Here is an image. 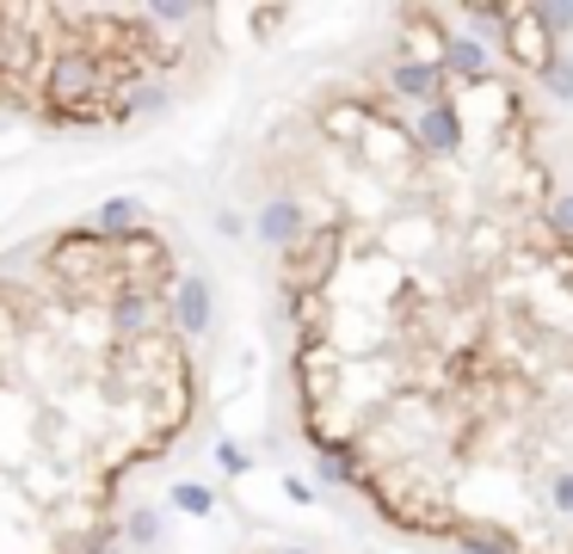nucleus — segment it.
Returning a JSON list of instances; mask_svg holds the SVG:
<instances>
[{
    "label": "nucleus",
    "mask_w": 573,
    "mask_h": 554,
    "mask_svg": "<svg viewBox=\"0 0 573 554\" xmlns=\"http://www.w3.org/2000/svg\"><path fill=\"white\" fill-rule=\"evenodd\" d=\"M106 327H111V339L118 345H155V339H167V303H155V296H142V290H118L106 303Z\"/></svg>",
    "instance_id": "obj_1"
},
{
    "label": "nucleus",
    "mask_w": 573,
    "mask_h": 554,
    "mask_svg": "<svg viewBox=\"0 0 573 554\" xmlns=\"http://www.w3.org/2000/svg\"><path fill=\"white\" fill-rule=\"evenodd\" d=\"M383 87L395 92V99H407V106H419V111L438 106V99H451V80H444V68L432 62V56H407V50L388 62Z\"/></svg>",
    "instance_id": "obj_2"
},
{
    "label": "nucleus",
    "mask_w": 573,
    "mask_h": 554,
    "mask_svg": "<svg viewBox=\"0 0 573 554\" xmlns=\"http://www.w3.org/2000/svg\"><path fill=\"white\" fill-rule=\"evenodd\" d=\"M216 320V290H210V277L191 271L179 277L174 290H167V327H174V339H204Z\"/></svg>",
    "instance_id": "obj_3"
},
{
    "label": "nucleus",
    "mask_w": 573,
    "mask_h": 554,
    "mask_svg": "<svg viewBox=\"0 0 573 554\" xmlns=\"http://www.w3.org/2000/svg\"><path fill=\"white\" fill-rule=\"evenodd\" d=\"M254 235L266 240L271 253H290L296 240L308 235V216H303V204H296V191H271L266 204L254 210Z\"/></svg>",
    "instance_id": "obj_4"
},
{
    "label": "nucleus",
    "mask_w": 573,
    "mask_h": 554,
    "mask_svg": "<svg viewBox=\"0 0 573 554\" xmlns=\"http://www.w3.org/2000/svg\"><path fill=\"white\" fill-rule=\"evenodd\" d=\"M414 142L426 148V155H438V160L463 155V142H468V130H463V111H456L451 99H438V106H426V111L414 118Z\"/></svg>",
    "instance_id": "obj_5"
},
{
    "label": "nucleus",
    "mask_w": 573,
    "mask_h": 554,
    "mask_svg": "<svg viewBox=\"0 0 573 554\" xmlns=\"http://www.w3.org/2000/svg\"><path fill=\"white\" fill-rule=\"evenodd\" d=\"M432 62L444 68V80H487V68H494V50H487L481 38H468V31H444Z\"/></svg>",
    "instance_id": "obj_6"
},
{
    "label": "nucleus",
    "mask_w": 573,
    "mask_h": 554,
    "mask_svg": "<svg viewBox=\"0 0 573 554\" xmlns=\"http://www.w3.org/2000/svg\"><path fill=\"white\" fill-rule=\"evenodd\" d=\"M155 111H167V80H155V75H130L118 92H111L106 123H136V118H155Z\"/></svg>",
    "instance_id": "obj_7"
},
{
    "label": "nucleus",
    "mask_w": 573,
    "mask_h": 554,
    "mask_svg": "<svg viewBox=\"0 0 573 554\" xmlns=\"http://www.w3.org/2000/svg\"><path fill=\"white\" fill-rule=\"evenodd\" d=\"M142 222H148L142 198H106V204L93 210V222H87V228H93L99 240H124V235H136Z\"/></svg>",
    "instance_id": "obj_8"
},
{
    "label": "nucleus",
    "mask_w": 573,
    "mask_h": 554,
    "mask_svg": "<svg viewBox=\"0 0 573 554\" xmlns=\"http://www.w3.org/2000/svg\"><path fill=\"white\" fill-rule=\"evenodd\" d=\"M320 481H327V487H364V456L352 444H327L320 449Z\"/></svg>",
    "instance_id": "obj_9"
},
{
    "label": "nucleus",
    "mask_w": 573,
    "mask_h": 554,
    "mask_svg": "<svg viewBox=\"0 0 573 554\" xmlns=\"http://www.w3.org/2000/svg\"><path fill=\"white\" fill-rule=\"evenodd\" d=\"M536 87H543L549 99H561V106H567V99H573V56H567V50L549 56V62L536 68Z\"/></svg>",
    "instance_id": "obj_10"
},
{
    "label": "nucleus",
    "mask_w": 573,
    "mask_h": 554,
    "mask_svg": "<svg viewBox=\"0 0 573 554\" xmlns=\"http://www.w3.org/2000/svg\"><path fill=\"white\" fill-rule=\"evenodd\" d=\"M160 524H167L160 512H148V505H130V517H124L118 542H130V548H148V542H160Z\"/></svg>",
    "instance_id": "obj_11"
},
{
    "label": "nucleus",
    "mask_w": 573,
    "mask_h": 554,
    "mask_svg": "<svg viewBox=\"0 0 573 554\" xmlns=\"http://www.w3.org/2000/svg\"><path fill=\"white\" fill-rule=\"evenodd\" d=\"M543 228H549V240L573 247V191H555V198L543 204Z\"/></svg>",
    "instance_id": "obj_12"
},
{
    "label": "nucleus",
    "mask_w": 573,
    "mask_h": 554,
    "mask_svg": "<svg viewBox=\"0 0 573 554\" xmlns=\"http://www.w3.org/2000/svg\"><path fill=\"white\" fill-rule=\"evenodd\" d=\"M174 505H179V512H191V517H210L216 512V487H204V481H179Z\"/></svg>",
    "instance_id": "obj_13"
},
{
    "label": "nucleus",
    "mask_w": 573,
    "mask_h": 554,
    "mask_svg": "<svg viewBox=\"0 0 573 554\" xmlns=\"http://www.w3.org/2000/svg\"><path fill=\"white\" fill-rule=\"evenodd\" d=\"M549 505H555L561 517H573V468H567V475H555V481H549Z\"/></svg>",
    "instance_id": "obj_14"
},
{
    "label": "nucleus",
    "mask_w": 573,
    "mask_h": 554,
    "mask_svg": "<svg viewBox=\"0 0 573 554\" xmlns=\"http://www.w3.org/2000/svg\"><path fill=\"white\" fill-rule=\"evenodd\" d=\"M216 462H223L228 475H240V468H247V456H240V444H216Z\"/></svg>",
    "instance_id": "obj_15"
},
{
    "label": "nucleus",
    "mask_w": 573,
    "mask_h": 554,
    "mask_svg": "<svg viewBox=\"0 0 573 554\" xmlns=\"http://www.w3.org/2000/svg\"><path fill=\"white\" fill-rule=\"evenodd\" d=\"M216 228H223V235H240L247 222H240V210H223V216H216Z\"/></svg>",
    "instance_id": "obj_16"
},
{
    "label": "nucleus",
    "mask_w": 573,
    "mask_h": 554,
    "mask_svg": "<svg viewBox=\"0 0 573 554\" xmlns=\"http://www.w3.org/2000/svg\"><path fill=\"white\" fill-rule=\"evenodd\" d=\"M444 554H475V548H463V542H451V548H444Z\"/></svg>",
    "instance_id": "obj_17"
},
{
    "label": "nucleus",
    "mask_w": 573,
    "mask_h": 554,
    "mask_svg": "<svg viewBox=\"0 0 573 554\" xmlns=\"http://www.w3.org/2000/svg\"><path fill=\"white\" fill-rule=\"evenodd\" d=\"M271 554H308V548H271Z\"/></svg>",
    "instance_id": "obj_18"
}]
</instances>
